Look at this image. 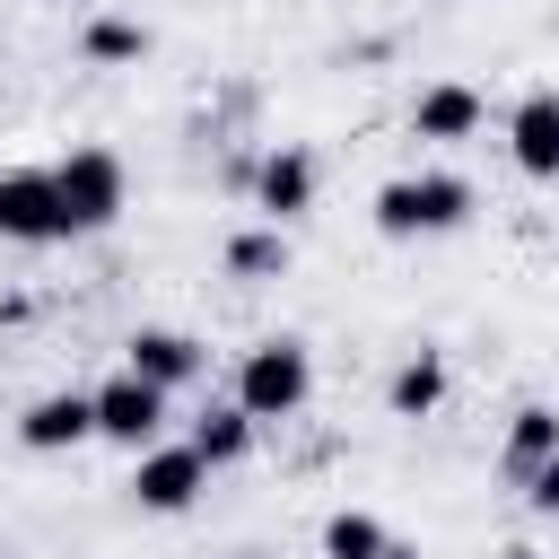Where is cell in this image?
I'll return each mask as SVG.
<instances>
[{
    "label": "cell",
    "mask_w": 559,
    "mask_h": 559,
    "mask_svg": "<svg viewBox=\"0 0 559 559\" xmlns=\"http://www.w3.org/2000/svg\"><path fill=\"white\" fill-rule=\"evenodd\" d=\"M393 419H428L437 402H445V358L437 349H419V358H402V376H393Z\"/></svg>",
    "instance_id": "5bb4252c"
},
{
    "label": "cell",
    "mask_w": 559,
    "mask_h": 559,
    "mask_svg": "<svg viewBox=\"0 0 559 559\" xmlns=\"http://www.w3.org/2000/svg\"><path fill=\"white\" fill-rule=\"evenodd\" d=\"M166 428V393L148 384V376H114V384H96V437H114V445H131V454H148V437Z\"/></svg>",
    "instance_id": "5b68a950"
},
{
    "label": "cell",
    "mask_w": 559,
    "mask_h": 559,
    "mask_svg": "<svg viewBox=\"0 0 559 559\" xmlns=\"http://www.w3.org/2000/svg\"><path fill=\"white\" fill-rule=\"evenodd\" d=\"M192 454L218 472V463H245L253 454V411L245 402H218V411H201V428H192Z\"/></svg>",
    "instance_id": "7c38bea8"
},
{
    "label": "cell",
    "mask_w": 559,
    "mask_h": 559,
    "mask_svg": "<svg viewBox=\"0 0 559 559\" xmlns=\"http://www.w3.org/2000/svg\"><path fill=\"white\" fill-rule=\"evenodd\" d=\"M52 183H61L70 236H96V227L122 218V157H114V148H70V157L52 166Z\"/></svg>",
    "instance_id": "3957f363"
},
{
    "label": "cell",
    "mask_w": 559,
    "mask_h": 559,
    "mask_svg": "<svg viewBox=\"0 0 559 559\" xmlns=\"http://www.w3.org/2000/svg\"><path fill=\"white\" fill-rule=\"evenodd\" d=\"M122 349H131V376H148L157 393H175V384L201 376V341H183V332H157V323H148V332H131Z\"/></svg>",
    "instance_id": "30bf717a"
},
{
    "label": "cell",
    "mask_w": 559,
    "mask_h": 559,
    "mask_svg": "<svg viewBox=\"0 0 559 559\" xmlns=\"http://www.w3.org/2000/svg\"><path fill=\"white\" fill-rule=\"evenodd\" d=\"M507 148H515V166H524L533 183H559V96H550V87L507 114Z\"/></svg>",
    "instance_id": "ba28073f"
},
{
    "label": "cell",
    "mask_w": 559,
    "mask_h": 559,
    "mask_svg": "<svg viewBox=\"0 0 559 559\" xmlns=\"http://www.w3.org/2000/svg\"><path fill=\"white\" fill-rule=\"evenodd\" d=\"M472 218V183L463 175H393L376 192V227L384 236H445Z\"/></svg>",
    "instance_id": "6da1fadb"
},
{
    "label": "cell",
    "mask_w": 559,
    "mask_h": 559,
    "mask_svg": "<svg viewBox=\"0 0 559 559\" xmlns=\"http://www.w3.org/2000/svg\"><path fill=\"white\" fill-rule=\"evenodd\" d=\"M227 271H236V280H271V271H288V245H280V227H253V236H236V245H227Z\"/></svg>",
    "instance_id": "2e32d148"
},
{
    "label": "cell",
    "mask_w": 559,
    "mask_h": 559,
    "mask_svg": "<svg viewBox=\"0 0 559 559\" xmlns=\"http://www.w3.org/2000/svg\"><path fill=\"white\" fill-rule=\"evenodd\" d=\"M201 489H210V463H201L192 445H148V454L131 463V498H140L148 515H183Z\"/></svg>",
    "instance_id": "8992f818"
},
{
    "label": "cell",
    "mask_w": 559,
    "mask_h": 559,
    "mask_svg": "<svg viewBox=\"0 0 559 559\" xmlns=\"http://www.w3.org/2000/svg\"><path fill=\"white\" fill-rule=\"evenodd\" d=\"M323 559H393V542H384V524H376V515L341 507V515L323 524Z\"/></svg>",
    "instance_id": "9a60e30c"
},
{
    "label": "cell",
    "mask_w": 559,
    "mask_h": 559,
    "mask_svg": "<svg viewBox=\"0 0 559 559\" xmlns=\"http://www.w3.org/2000/svg\"><path fill=\"white\" fill-rule=\"evenodd\" d=\"M96 437V393H44V402H26V419H17V445L26 454H70V445H87Z\"/></svg>",
    "instance_id": "52a82bcc"
},
{
    "label": "cell",
    "mask_w": 559,
    "mask_h": 559,
    "mask_svg": "<svg viewBox=\"0 0 559 559\" xmlns=\"http://www.w3.org/2000/svg\"><path fill=\"white\" fill-rule=\"evenodd\" d=\"M0 236H9V245H61V236H70V210H61L52 166L0 175Z\"/></svg>",
    "instance_id": "277c9868"
},
{
    "label": "cell",
    "mask_w": 559,
    "mask_h": 559,
    "mask_svg": "<svg viewBox=\"0 0 559 559\" xmlns=\"http://www.w3.org/2000/svg\"><path fill=\"white\" fill-rule=\"evenodd\" d=\"M542 463H559V411L524 402V411H515V428H507V472H515V480H533Z\"/></svg>",
    "instance_id": "4fadbf2b"
},
{
    "label": "cell",
    "mask_w": 559,
    "mask_h": 559,
    "mask_svg": "<svg viewBox=\"0 0 559 559\" xmlns=\"http://www.w3.org/2000/svg\"><path fill=\"white\" fill-rule=\"evenodd\" d=\"M140 52H148V35L131 17H96L87 26V61H140Z\"/></svg>",
    "instance_id": "e0dca14e"
},
{
    "label": "cell",
    "mask_w": 559,
    "mask_h": 559,
    "mask_svg": "<svg viewBox=\"0 0 559 559\" xmlns=\"http://www.w3.org/2000/svg\"><path fill=\"white\" fill-rule=\"evenodd\" d=\"M306 393H314V358H306V341H253L245 349V367H236V402L253 411V419H288V411H306Z\"/></svg>",
    "instance_id": "7a4b0ae2"
},
{
    "label": "cell",
    "mask_w": 559,
    "mask_h": 559,
    "mask_svg": "<svg viewBox=\"0 0 559 559\" xmlns=\"http://www.w3.org/2000/svg\"><path fill=\"white\" fill-rule=\"evenodd\" d=\"M524 498H533V507H542V515H559V463H542V472H533V480H524Z\"/></svg>",
    "instance_id": "ac0fdd59"
},
{
    "label": "cell",
    "mask_w": 559,
    "mask_h": 559,
    "mask_svg": "<svg viewBox=\"0 0 559 559\" xmlns=\"http://www.w3.org/2000/svg\"><path fill=\"white\" fill-rule=\"evenodd\" d=\"M411 131H419V140H472V131H480V96L454 87V79H437V87H419Z\"/></svg>",
    "instance_id": "8fae6325"
},
{
    "label": "cell",
    "mask_w": 559,
    "mask_h": 559,
    "mask_svg": "<svg viewBox=\"0 0 559 559\" xmlns=\"http://www.w3.org/2000/svg\"><path fill=\"white\" fill-rule=\"evenodd\" d=\"M253 201H262L271 227H280V218H306V210H314V157H306V148H271L262 175H253Z\"/></svg>",
    "instance_id": "9c48e42d"
}]
</instances>
